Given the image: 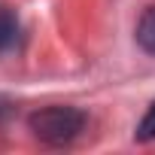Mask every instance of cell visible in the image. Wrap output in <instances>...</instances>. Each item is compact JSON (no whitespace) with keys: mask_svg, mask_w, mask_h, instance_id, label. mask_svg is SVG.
<instances>
[{"mask_svg":"<svg viewBox=\"0 0 155 155\" xmlns=\"http://www.w3.org/2000/svg\"><path fill=\"white\" fill-rule=\"evenodd\" d=\"M137 43L149 55H155V6H149L140 15V21H137Z\"/></svg>","mask_w":155,"mask_h":155,"instance_id":"3","label":"cell"},{"mask_svg":"<svg viewBox=\"0 0 155 155\" xmlns=\"http://www.w3.org/2000/svg\"><path fill=\"white\" fill-rule=\"evenodd\" d=\"M85 113L76 107H43L28 119L34 137L49 146H70L85 131Z\"/></svg>","mask_w":155,"mask_h":155,"instance_id":"1","label":"cell"},{"mask_svg":"<svg viewBox=\"0 0 155 155\" xmlns=\"http://www.w3.org/2000/svg\"><path fill=\"white\" fill-rule=\"evenodd\" d=\"M21 46V21L9 6H0V55H9Z\"/></svg>","mask_w":155,"mask_h":155,"instance_id":"2","label":"cell"},{"mask_svg":"<svg viewBox=\"0 0 155 155\" xmlns=\"http://www.w3.org/2000/svg\"><path fill=\"white\" fill-rule=\"evenodd\" d=\"M134 137H137L140 143H152V140H155V101L149 104V110H146V116L140 119V125H137V131H134Z\"/></svg>","mask_w":155,"mask_h":155,"instance_id":"4","label":"cell"}]
</instances>
